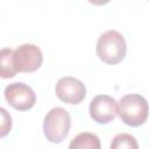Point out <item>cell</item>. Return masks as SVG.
<instances>
[{"instance_id":"1","label":"cell","mask_w":149,"mask_h":149,"mask_svg":"<svg viewBox=\"0 0 149 149\" xmlns=\"http://www.w3.org/2000/svg\"><path fill=\"white\" fill-rule=\"evenodd\" d=\"M118 115L125 125L140 127L148 120L149 104L141 94H126L118 102Z\"/></svg>"},{"instance_id":"2","label":"cell","mask_w":149,"mask_h":149,"mask_svg":"<svg viewBox=\"0 0 149 149\" xmlns=\"http://www.w3.org/2000/svg\"><path fill=\"white\" fill-rule=\"evenodd\" d=\"M95 51L101 62L114 65L125 59L127 54V43L123 35L118 30H107L99 36Z\"/></svg>"},{"instance_id":"3","label":"cell","mask_w":149,"mask_h":149,"mask_svg":"<svg viewBox=\"0 0 149 149\" xmlns=\"http://www.w3.org/2000/svg\"><path fill=\"white\" fill-rule=\"evenodd\" d=\"M71 128V116L63 107L51 108L43 120V134L51 143L63 142Z\"/></svg>"},{"instance_id":"4","label":"cell","mask_w":149,"mask_h":149,"mask_svg":"<svg viewBox=\"0 0 149 149\" xmlns=\"http://www.w3.org/2000/svg\"><path fill=\"white\" fill-rule=\"evenodd\" d=\"M43 63V54L36 44L24 43L14 49L13 64L19 73H31L37 71Z\"/></svg>"},{"instance_id":"5","label":"cell","mask_w":149,"mask_h":149,"mask_svg":"<svg viewBox=\"0 0 149 149\" xmlns=\"http://www.w3.org/2000/svg\"><path fill=\"white\" fill-rule=\"evenodd\" d=\"M6 101L17 111H28L36 102L34 90L24 83H12L3 90Z\"/></svg>"},{"instance_id":"6","label":"cell","mask_w":149,"mask_h":149,"mask_svg":"<svg viewBox=\"0 0 149 149\" xmlns=\"http://www.w3.org/2000/svg\"><path fill=\"white\" fill-rule=\"evenodd\" d=\"M55 93L61 101L69 105H78L86 97V87L78 78L66 76L57 81Z\"/></svg>"},{"instance_id":"7","label":"cell","mask_w":149,"mask_h":149,"mask_svg":"<svg viewBox=\"0 0 149 149\" xmlns=\"http://www.w3.org/2000/svg\"><path fill=\"white\" fill-rule=\"evenodd\" d=\"M91 119L99 125H107L118 115V101L107 94L95 95L88 106Z\"/></svg>"},{"instance_id":"8","label":"cell","mask_w":149,"mask_h":149,"mask_svg":"<svg viewBox=\"0 0 149 149\" xmlns=\"http://www.w3.org/2000/svg\"><path fill=\"white\" fill-rule=\"evenodd\" d=\"M100 147H101V144H100L99 137L95 134L88 133V132L78 134L77 136H74L71 140V142L69 144V148H71V149H85V148L100 149Z\"/></svg>"},{"instance_id":"9","label":"cell","mask_w":149,"mask_h":149,"mask_svg":"<svg viewBox=\"0 0 149 149\" xmlns=\"http://www.w3.org/2000/svg\"><path fill=\"white\" fill-rule=\"evenodd\" d=\"M13 52L14 50L10 48H2L0 52V59H1V71L0 76L3 79L13 78L16 76V71L14 69L13 64Z\"/></svg>"},{"instance_id":"10","label":"cell","mask_w":149,"mask_h":149,"mask_svg":"<svg viewBox=\"0 0 149 149\" xmlns=\"http://www.w3.org/2000/svg\"><path fill=\"white\" fill-rule=\"evenodd\" d=\"M111 148L112 149H122V148L137 149L139 144L136 142V139L133 135L127 133H121L113 139V141L111 142Z\"/></svg>"},{"instance_id":"11","label":"cell","mask_w":149,"mask_h":149,"mask_svg":"<svg viewBox=\"0 0 149 149\" xmlns=\"http://www.w3.org/2000/svg\"><path fill=\"white\" fill-rule=\"evenodd\" d=\"M1 112V125H0V137H5L12 129V118L7 113V111L2 107Z\"/></svg>"},{"instance_id":"12","label":"cell","mask_w":149,"mask_h":149,"mask_svg":"<svg viewBox=\"0 0 149 149\" xmlns=\"http://www.w3.org/2000/svg\"><path fill=\"white\" fill-rule=\"evenodd\" d=\"M87 1L92 5H95V6H102V5L108 3L111 0H87Z\"/></svg>"},{"instance_id":"13","label":"cell","mask_w":149,"mask_h":149,"mask_svg":"<svg viewBox=\"0 0 149 149\" xmlns=\"http://www.w3.org/2000/svg\"><path fill=\"white\" fill-rule=\"evenodd\" d=\"M148 1H149V0H148Z\"/></svg>"}]
</instances>
